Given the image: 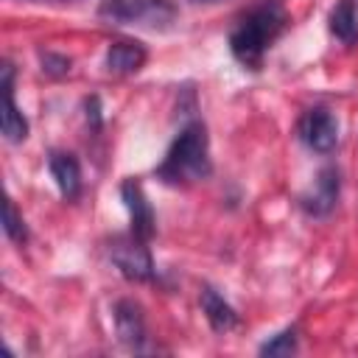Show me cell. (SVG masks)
Returning a JSON list of instances; mask_svg holds the SVG:
<instances>
[{
    "label": "cell",
    "instance_id": "cell-16",
    "mask_svg": "<svg viewBox=\"0 0 358 358\" xmlns=\"http://www.w3.org/2000/svg\"><path fill=\"white\" fill-rule=\"evenodd\" d=\"M42 70L48 76H64L70 70V59L67 56H56V53H42Z\"/></svg>",
    "mask_w": 358,
    "mask_h": 358
},
{
    "label": "cell",
    "instance_id": "cell-2",
    "mask_svg": "<svg viewBox=\"0 0 358 358\" xmlns=\"http://www.w3.org/2000/svg\"><path fill=\"white\" fill-rule=\"evenodd\" d=\"M210 171H213V165H210V137H207L204 123L193 120L171 143L165 159L157 168V179H162L165 185H187V182L207 179Z\"/></svg>",
    "mask_w": 358,
    "mask_h": 358
},
{
    "label": "cell",
    "instance_id": "cell-4",
    "mask_svg": "<svg viewBox=\"0 0 358 358\" xmlns=\"http://www.w3.org/2000/svg\"><path fill=\"white\" fill-rule=\"evenodd\" d=\"M148 241L137 238L134 232L129 235H117L112 243H109V257L112 263L117 266V271L131 280V282H145L154 277V260H151V252L145 246Z\"/></svg>",
    "mask_w": 358,
    "mask_h": 358
},
{
    "label": "cell",
    "instance_id": "cell-1",
    "mask_svg": "<svg viewBox=\"0 0 358 358\" xmlns=\"http://www.w3.org/2000/svg\"><path fill=\"white\" fill-rule=\"evenodd\" d=\"M285 22H288V14L282 11V6H277V3L255 6L252 11H246L238 20V25L229 34V50H232V56L243 67L260 70L266 50L285 31Z\"/></svg>",
    "mask_w": 358,
    "mask_h": 358
},
{
    "label": "cell",
    "instance_id": "cell-15",
    "mask_svg": "<svg viewBox=\"0 0 358 358\" xmlns=\"http://www.w3.org/2000/svg\"><path fill=\"white\" fill-rule=\"evenodd\" d=\"M291 352H296V330L294 327L277 333L271 341H266L260 347V355H271V358L274 355H291Z\"/></svg>",
    "mask_w": 358,
    "mask_h": 358
},
{
    "label": "cell",
    "instance_id": "cell-17",
    "mask_svg": "<svg viewBox=\"0 0 358 358\" xmlns=\"http://www.w3.org/2000/svg\"><path fill=\"white\" fill-rule=\"evenodd\" d=\"M201 3H213V0H201Z\"/></svg>",
    "mask_w": 358,
    "mask_h": 358
},
{
    "label": "cell",
    "instance_id": "cell-14",
    "mask_svg": "<svg viewBox=\"0 0 358 358\" xmlns=\"http://www.w3.org/2000/svg\"><path fill=\"white\" fill-rule=\"evenodd\" d=\"M3 232H6V238L14 241V243H22V241L28 238L25 224H22V215L17 213V207H14L11 199L3 201Z\"/></svg>",
    "mask_w": 358,
    "mask_h": 358
},
{
    "label": "cell",
    "instance_id": "cell-13",
    "mask_svg": "<svg viewBox=\"0 0 358 358\" xmlns=\"http://www.w3.org/2000/svg\"><path fill=\"white\" fill-rule=\"evenodd\" d=\"M330 34L336 39H341L344 45H355L358 42V11H355V0H338L330 11Z\"/></svg>",
    "mask_w": 358,
    "mask_h": 358
},
{
    "label": "cell",
    "instance_id": "cell-10",
    "mask_svg": "<svg viewBox=\"0 0 358 358\" xmlns=\"http://www.w3.org/2000/svg\"><path fill=\"white\" fill-rule=\"evenodd\" d=\"M48 168H50V176L56 182L59 193L67 201H76L78 193H81V168H78V159L70 151H50Z\"/></svg>",
    "mask_w": 358,
    "mask_h": 358
},
{
    "label": "cell",
    "instance_id": "cell-9",
    "mask_svg": "<svg viewBox=\"0 0 358 358\" xmlns=\"http://www.w3.org/2000/svg\"><path fill=\"white\" fill-rule=\"evenodd\" d=\"M115 330H117V338L131 347V350H140L143 341H145V316H143V308L131 299H120L115 305Z\"/></svg>",
    "mask_w": 358,
    "mask_h": 358
},
{
    "label": "cell",
    "instance_id": "cell-3",
    "mask_svg": "<svg viewBox=\"0 0 358 358\" xmlns=\"http://www.w3.org/2000/svg\"><path fill=\"white\" fill-rule=\"evenodd\" d=\"M98 17L115 25H143L162 31L176 20V6L171 0H101Z\"/></svg>",
    "mask_w": 358,
    "mask_h": 358
},
{
    "label": "cell",
    "instance_id": "cell-7",
    "mask_svg": "<svg viewBox=\"0 0 358 358\" xmlns=\"http://www.w3.org/2000/svg\"><path fill=\"white\" fill-rule=\"evenodd\" d=\"M0 73H3V120H0L3 137L8 143H22L28 137V120H25V115L14 103V84H11L14 67L8 62H3V70Z\"/></svg>",
    "mask_w": 358,
    "mask_h": 358
},
{
    "label": "cell",
    "instance_id": "cell-5",
    "mask_svg": "<svg viewBox=\"0 0 358 358\" xmlns=\"http://www.w3.org/2000/svg\"><path fill=\"white\" fill-rule=\"evenodd\" d=\"M296 131H299V140L316 154H330L336 148V143H338V123H336L333 112L324 109V106L308 109L299 117Z\"/></svg>",
    "mask_w": 358,
    "mask_h": 358
},
{
    "label": "cell",
    "instance_id": "cell-12",
    "mask_svg": "<svg viewBox=\"0 0 358 358\" xmlns=\"http://www.w3.org/2000/svg\"><path fill=\"white\" fill-rule=\"evenodd\" d=\"M201 310H204V316H207V322H210V327H213L215 333H229V330L238 327V313H235V308H232L215 288H210V285L201 288Z\"/></svg>",
    "mask_w": 358,
    "mask_h": 358
},
{
    "label": "cell",
    "instance_id": "cell-11",
    "mask_svg": "<svg viewBox=\"0 0 358 358\" xmlns=\"http://www.w3.org/2000/svg\"><path fill=\"white\" fill-rule=\"evenodd\" d=\"M145 48L134 39H120V42H112L109 50H106V67L109 73H117V76H129V73H137L143 64H145Z\"/></svg>",
    "mask_w": 358,
    "mask_h": 358
},
{
    "label": "cell",
    "instance_id": "cell-6",
    "mask_svg": "<svg viewBox=\"0 0 358 358\" xmlns=\"http://www.w3.org/2000/svg\"><path fill=\"white\" fill-rule=\"evenodd\" d=\"M120 199L129 210V221H131V232L143 241H151L154 232H157V218H154V210H151V201L145 199L143 193V185L134 182V179H126L120 185Z\"/></svg>",
    "mask_w": 358,
    "mask_h": 358
},
{
    "label": "cell",
    "instance_id": "cell-8",
    "mask_svg": "<svg viewBox=\"0 0 358 358\" xmlns=\"http://www.w3.org/2000/svg\"><path fill=\"white\" fill-rule=\"evenodd\" d=\"M338 185H341L338 182V171L336 168H322L319 176H316V182H313V187H310V193L302 196L305 213H310V215H327L336 207V201H338Z\"/></svg>",
    "mask_w": 358,
    "mask_h": 358
}]
</instances>
